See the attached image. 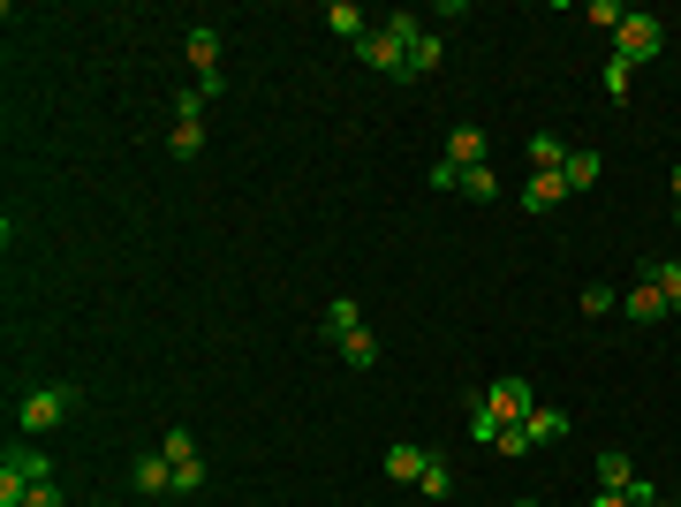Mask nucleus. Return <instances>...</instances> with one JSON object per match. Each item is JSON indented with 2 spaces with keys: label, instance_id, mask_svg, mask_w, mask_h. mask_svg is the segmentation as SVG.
<instances>
[{
  "label": "nucleus",
  "instance_id": "obj_1",
  "mask_svg": "<svg viewBox=\"0 0 681 507\" xmlns=\"http://www.w3.org/2000/svg\"><path fill=\"white\" fill-rule=\"evenodd\" d=\"M530 409H537L530 379H500V386H485V394L470 401V440H478V447H493V440H500L508 424H522Z\"/></svg>",
  "mask_w": 681,
  "mask_h": 507
},
{
  "label": "nucleus",
  "instance_id": "obj_2",
  "mask_svg": "<svg viewBox=\"0 0 681 507\" xmlns=\"http://www.w3.org/2000/svg\"><path fill=\"white\" fill-rule=\"evenodd\" d=\"M84 409V386H69V379H53V386H30L23 401H15V432L23 440H46L53 424H69Z\"/></svg>",
  "mask_w": 681,
  "mask_h": 507
},
{
  "label": "nucleus",
  "instance_id": "obj_3",
  "mask_svg": "<svg viewBox=\"0 0 681 507\" xmlns=\"http://www.w3.org/2000/svg\"><path fill=\"white\" fill-rule=\"evenodd\" d=\"M659 46H667V23H659L652 8H621V23H614V53H621L629 69H644V61H659Z\"/></svg>",
  "mask_w": 681,
  "mask_h": 507
},
{
  "label": "nucleus",
  "instance_id": "obj_4",
  "mask_svg": "<svg viewBox=\"0 0 681 507\" xmlns=\"http://www.w3.org/2000/svg\"><path fill=\"white\" fill-rule=\"evenodd\" d=\"M356 61L363 69H379V76H409V53L386 38V30H371V38H356Z\"/></svg>",
  "mask_w": 681,
  "mask_h": 507
},
{
  "label": "nucleus",
  "instance_id": "obj_5",
  "mask_svg": "<svg viewBox=\"0 0 681 507\" xmlns=\"http://www.w3.org/2000/svg\"><path fill=\"white\" fill-rule=\"evenodd\" d=\"M621 319H629V326H667L674 311H667V296H659L652 281H636V288L621 296Z\"/></svg>",
  "mask_w": 681,
  "mask_h": 507
},
{
  "label": "nucleus",
  "instance_id": "obj_6",
  "mask_svg": "<svg viewBox=\"0 0 681 507\" xmlns=\"http://www.w3.org/2000/svg\"><path fill=\"white\" fill-rule=\"evenodd\" d=\"M485 152H493V137H485L478 122H462V129L439 145V160H455V168H485Z\"/></svg>",
  "mask_w": 681,
  "mask_h": 507
},
{
  "label": "nucleus",
  "instance_id": "obj_7",
  "mask_svg": "<svg viewBox=\"0 0 681 507\" xmlns=\"http://www.w3.org/2000/svg\"><path fill=\"white\" fill-rule=\"evenodd\" d=\"M0 470H15L23 485H53V455H46V447H30V440H23V447H8V455H0Z\"/></svg>",
  "mask_w": 681,
  "mask_h": 507
},
{
  "label": "nucleus",
  "instance_id": "obj_8",
  "mask_svg": "<svg viewBox=\"0 0 681 507\" xmlns=\"http://www.w3.org/2000/svg\"><path fill=\"white\" fill-rule=\"evenodd\" d=\"M575 189H568V174H530L522 182V212H553V205H568Z\"/></svg>",
  "mask_w": 681,
  "mask_h": 507
},
{
  "label": "nucleus",
  "instance_id": "obj_9",
  "mask_svg": "<svg viewBox=\"0 0 681 507\" xmlns=\"http://www.w3.org/2000/svg\"><path fill=\"white\" fill-rule=\"evenodd\" d=\"M182 53H189L197 76H220V30H212V23H197V30L182 38Z\"/></svg>",
  "mask_w": 681,
  "mask_h": 507
},
{
  "label": "nucleus",
  "instance_id": "obj_10",
  "mask_svg": "<svg viewBox=\"0 0 681 507\" xmlns=\"http://www.w3.org/2000/svg\"><path fill=\"white\" fill-rule=\"evenodd\" d=\"M319 334L334 341H348V334H363V311H356V296H334V304H326V326H319Z\"/></svg>",
  "mask_w": 681,
  "mask_h": 507
},
{
  "label": "nucleus",
  "instance_id": "obj_11",
  "mask_svg": "<svg viewBox=\"0 0 681 507\" xmlns=\"http://www.w3.org/2000/svg\"><path fill=\"white\" fill-rule=\"evenodd\" d=\"M568 152H575V145H560L553 129H537V137H530V174H560L568 168Z\"/></svg>",
  "mask_w": 681,
  "mask_h": 507
},
{
  "label": "nucleus",
  "instance_id": "obj_12",
  "mask_svg": "<svg viewBox=\"0 0 681 507\" xmlns=\"http://www.w3.org/2000/svg\"><path fill=\"white\" fill-rule=\"evenodd\" d=\"M326 30H334V38H348V46H356V38H371V15H363L356 0H334V8H326Z\"/></svg>",
  "mask_w": 681,
  "mask_h": 507
},
{
  "label": "nucleus",
  "instance_id": "obj_13",
  "mask_svg": "<svg viewBox=\"0 0 681 507\" xmlns=\"http://www.w3.org/2000/svg\"><path fill=\"white\" fill-rule=\"evenodd\" d=\"M137 493H174V462L152 447V455H137Z\"/></svg>",
  "mask_w": 681,
  "mask_h": 507
},
{
  "label": "nucleus",
  "instance_id": "obj_14",
  "mask_svg": "<svg viewBox=\"0 0 681 507\" xmlns=\"http://www.w3.org/2000/svg\"><path fill=\"white\" fill-rule=\"evenodd\" d=\"M568 189H598V174H606V160H598V152H591V145H575V152H568Z\"/></svg>",
  "mask_w": 681,
  "mask_h": 507
},
{
  "label": "nucleus",
  "instance_id": "obj_15",
  "mask_svg": "<svg viewBox=\"0 0 681 507\" xmlns=\"http://www.w3.org/2000/svg\"><path fill=\"white\" fill-rule=\"evenodd\" d=\"M522 432H530V447H545V440H568V409H530V417H522Z\"/></svg>",
  "mask_w": 681,
  "mask_h": 507
},
{
  "label": "nucleus",
  "instance_id": "obj_16",
  "mask_svg": "<svg viewBox=\"0 0 681 507\" xmlns=\"http://www.w3.org/2000/svg\"><path fill=\"white\" fill-rule=\"evenodd\" d=\"M424 462H432L424 447H386V478H394V485H417V478H424Z\"/></svg>",
  "mask_w": 681,
  "mask_h": 507
},
{
  "label": "nucleus",
  "instance_id": "obj_17",
  "mask_svg": "<svg viewBox=\"0 0 681 507\" xmlns=\"http://www.w3.org/2000/svg\"><path fill=\"white\" fill-rule=\"evenodd\" d=\"M644 281L667 296V311H681V258H652V265H644Z\"/></svg>",
  "mask_w": 681,
  "mask_h": 507
},
{
  "label": "nucleus",
  "instance_id": "obj_18",
  "mask_svg": "<svg viewBox=\"0 0 681 507\" xmlns=\"http://www.w3.org/2000/svg\"><path fill=\"white\" fill-rule=\"evenodd\" d=\"M598 91H606L614 107H629V91H636V69H629V61L614 53V61H606V76H598Z\"/></svg>",
  "mask_w": 681,
  "mask_h": 507
},
{
  "label": "nucleus",
  "instance_id": "obj_19",
  "mask_svg": "<svg viewBox=\"0 0 681 507\" xmlns=\"http://www.w3.org/2000/svg\"><path fill=\"white\" fill-rule=\"evenodd\" d=\"M197 152H205V122H174V137H168V160H182V168H189Z\"/></svg>",
  "mask_w": 681,
  "mask_h": 507
},
{
  "label": "nucleus",
  "instance_id": "obj_20",
  "mask_svg": "<svg viewBox=\"0 0 681 507\" xmlns=\"http://www.w3.org/2000/svg\"><path fill=\"white\" fill-rule=\"evenodd\" d=\"M340 363L348 371H379V334H348L340 341Z\"/></svg>",
  "mask_w": 681,
  "mask_h": 507
},
{
  "label": "nucleus",
  "instance_id": "obj_21",
  "mask_svg": "<svg viewBox=\"0 0 681 507\" xmlns=\"http://www.w3.org/2000/svg\"><path fill=\"white\" fill-rule=\"evenodd\" d=\"M417 493H424V500H455V470H447V462H424Z\"/></svg>",
  "mask_w": 681,
  "mask_h": 507
},
{
  "label": "nucleus",
  "instance_id": "obj_22",
  "mask_svg": "<svg viewBox=\"0 0 681 507\" xmlns=\"http://www.w3.org/2000/svg\"><path fill=\"white\" fill-rule=\"evenodd\" d=\"M439 53H447V46H439V38L424 30V38L409 46V76H432V69H439Z\"/></svg>",
  "mask_w": 681,
  "mask_h": 507
},
{
  "label": "nucleus",
  "instance_id": "obj_23",
  "mask_svg": "<svg viewBox=\"0 0 681 507\" xmlns=\"http://www.w3.org/2000/svg\"><path fill=\"white\" fill-rule=\"evenodd\" d=\"M614 311H621V296H614L606 281H591V288H583V319H614Z\"/></svg>",
  "mask_w": 681,
  "mask_h": 507
},
{
  "label": "nucleus",
  "instance_id": "obj_24",
  "mask_svg": "<svg viewBox=\"0 0 681 507\" xmlns=\"http://www.w3.org/2000/svg\"><path fill=\"white\" fill-rule=\"evenodd\" d=\"M160 455H168V462H205V455H197V440H189L182 424H174L168 440H160Z\"/></svg>",
  "mask_w": 681,
  "mask_h": 507
},
{
  "label": "nucleus",
  "instance_id": "obj_25",
  "mask_svg": "<svg viewBox=\"0 0 681 507\" xmlns=\"http://www.w3.org/2000/svg\"><path fill=\"white\" fill-rule=\"evenodd\" d=\"M462 197H500V174H493V168H470V174H462Z\"/></svg>",
  "mask_w": 681,
  "mask_h": 507
},
{
  "label": "nucleus",
  "instance_id": "obj_26",
  "mask_svg": "<svg viewBox=\"0 0 681 507\" xmlns=\"http://www.w3.org/2000/svg\"><path fill=\"white\" fill-rule=\"evenodd\" d=\"M462 174H470V168H455V160H432V189H439V197H455V189H462Z\"/></svg>",
  "mask_w": 681,
  "mask_h": 507
},
{
  "label": "nucleus",
  "instance_id": "obj_27",
  "mask_svg": "<svg viewBox=\"0 0 681 507\" xmlns=\"http://www.w3.org/2000/svg\"><path fill=\"white\" fill-rule=\"evenodd\" d=\"M174 493H205V462H174Z\"/></svg>",
  "mask_w": 681,
  "mask_h": 507
},
{
  "label": "nucleus",
  "instance_id": "obj_28",
  "mask_svg": "<svg viewBox=\"0 0 681 507\" xmlns=\"http://www.w3.org/2000/svg\"><path fill=\"white\" fill-rule=\"evenodd\" d=\"M174 122H205V99L197 91H174Z\"/></svg>",
  "mask_w": 681,
  "mask_h": 507
},
{
  "label": "nucleus",
  "instance_id": "obj_29",
  "mask_svg": "<svg viewBox=\"0 0 681 507\" xmlns=\"http://www.w3.org/2000/svg\"><path fill=\"white\" fill-rule=\"evenodd\" d=\"M23 507H69V493H61V485H30V500Z\"/></svg>",
  "mask_w": 681,
  "mask_h": 507
},
{
  "label": "nucleus",
  "instance_id": "obj_30",
  "mask_svg": "<svg viewBox=\"0 0 681 507\" xmlns=\"http://www.w3.org/2000/svg\"><path fill=\"white\" fill-rule=\"evenodd\" d=\"M591 507H636L629 493H591Z\"/></svg>",
  "mask_w": 681,
  "mask_h": 507
},
{
  "label": "nucleus",
  "instance_id": "obj_31",
  "mask_svg": "<svg viewBox=\"0 0 681 507\" xmlns=\"http://www.w3.org/2000/svg\"><path fill=\"white\" fill-rule=\"evenodd\" d=\"M508 507H545V500H508Z\"/></svg>",
  "mask_w": 681,
  "mask_h": 507
},
{
  "label": "nucleus",
  "instance_id": "obj_32",
  "mask_svg": "<svg viewBox=\"0 0 681 507\" xmlns=\"http://www.w3.org/2000/svg\"><path fill=\"white\" fill-rule=\"evenodd\" d=\"M674 197H681V160H674Z\"/></svg>",
  "mask_w": 681,
  "mask_h": 507
},
{
  "label": "nucleus",
  "instance_id": "obj_33",
  "mask_svg": "<svg viewBox=\"0 0 681 507\" xmlns=\"http://www.w3.org/2000/svg\"><path fill=\"white\" fill-rule=\"evenodd\" d=\"M674 227H681V197H674Z\"/></svg>",
  "mask_w": 681,
  "mask_h": 507
},
{
  "label": "nucleus",
  "instance_id": "obj_34",
  "mask_svg": "<svg viewBox=\"0 0 681 507\" xmlns=\"http://www.w3.org/2000/svg\"><path fill=\"white\" fill-rule=\"evenodd\" d=\"M644 507H674V500H644Z\"/></svg>",
  "mask_w": 681,
  "mask_h": 507
}]
</instances>
